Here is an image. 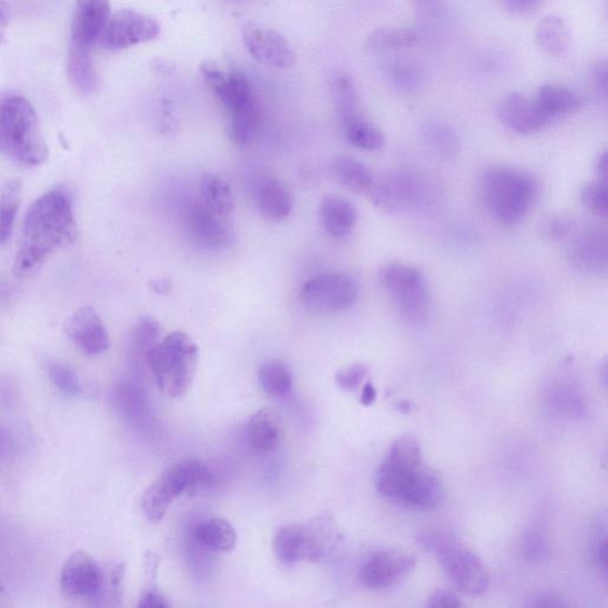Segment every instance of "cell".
<instances>
[{"instance_id":"obj_1","label":"cell","mask_w":608,"mask_h":608,"mask_svg":"<svg viewBox=\"0 0 608 608\" xmlns=\"http://www.w3.org/2000/svg\"><path fill=\"white\" fill-rule=\"evenodd\" d=\"M78 225L71 198L62 190H51L37 199L27 211L19 250L13 260V274L30 278L45 260L72 245Z\"/></svg>"},{"instance_id":"obj_2","label":"cell","mask_w":608,"mask_h":608,"mask_svg":"<svg viewBox=\"0 0 608 608\" xmlns=\"http://www.w3.org/2000/svg\"><path fill=\"white\" fill-rule=\"evenodd\" d=\"M379 494L413 510H432L444 499V486L434 469L423 463L422 449L413 437L394 442L376 475Z\"/></svg>"},{"instance_id":"obj_3","label":"cell","mask_w":608,"mask_h":608,"mask_svg":"<svg viewBox=\"0 0 608 608\" xmlns=\"http://www.w3.org/2000/svg\"><path fill=\"white\" fill-rule=\"evenodd\" d=\"M0 154L25 167H37L48 160V145L38 117L23 96L0 98Z\"/></svg>"},{"instance_id":"obj_4","label":"cell","mask_w":608,"mask_h":608,"mask_svg":"<svg viewBox=\"0 0 608 608\" xmlns=\"http://www.w3.org/2000/svg\"><path fill=\"white\" fill-rule=\"evenodd\" d=\"M537 195L535 177L518 168L494 167L480 179V196L487 212L504 226L521 223L533 209Z\"/></svg>"},{"instance_id":"obj_5","label":"cell","mask_w":608,"mask_h":608,"mask_svg":"<svg viewBox=\"0 0 608 608\" xmlns=\"http://www.w3.org/2000/svg\"><path fill=\"white\" fill-rule=\"evenodd\" d=\"M198 362V344L185 331H173L147 356L148 369L159 388L172 397H182L190 389Z\"/></svg>"},{"instance_id":"obj_6","label":"cell","mask_w":608,"mask_h":608,"mask_svg":"<svg viewBox=\"0 0 608 608\" xmlns=\"http://www.w3.org/2000/svg\"><path fill=\"white\" fill-rule=\"evenodd\" d=\"M214 479L212 469L200 460L176 463L165 469L144 492L141 501L143 514L152 522H160L178 496L209 489Z\"/></svg>"},{"instance_id":"obj_7","label":"cell","mask_w":608,"mask_h":608,"mask_svg":"<svg viewBox=\"0 0 608 608\" xmlns=\"http://www.w3.org/2000/svg\"><path fill=\"white\" fill-rule=\"evenodd\" d=\"M419 541L425 549L435 552L456 588L469 596H480L489 589L490 573L472 550L437 530L420 534Z\"/></svg>"},{"instance_id":"obj_8","label":"cell","mask_w":608,"mask_h":608,"mask_svg":"<svg viewBox=\"0 0 608 608\" xmlns=\"http://www.w3.org/2000/svg\"><path fill=\"white\" fill-rule=\"evenodd\" d=\"M330 91L347 141L365 151L381 150L385 144V136L376 124L364 116L352 78L344 72L335 73L330 79Z\"/></svg>"},{"instance_id":"obj_9","label":"cell","mask_w":608,"mask_h":608,"mask_svg":"<svg viewBox=\"0 0 608 608\" xmlns=\"http://www.w3.org/2000/svg\"><path fill=\"white\" fill-rule=\"evenodd\" d=\"M379 282L404 320L411 325L426 321L431 312V295L420 270L404 262H391L381 270Z\"/></svg>"},{"instance_id":"obj_10","label":"cell","mask_w":608,"mask_h":608,"mask_svg":"<svg viewBox=\"0 0 608 608\" xmlns=\"http://www.w3.org/2000/svg\"><path fill=\"white\" fill-rule=\"evenodd\" d=\"M359 287L352 276L342 272L316 276L303 285L300 294L304 307L316 314H337L354 306Z\"/></svg>"},{"instance_id":"obj_11","label":"cell","mask_w":608,"mask_h":608,"mask_svg":"<svg viewBox=\"0 0 608 608\" xmlns=\"http://www.w3.org/2000/svg\"><path fill=\"white\" fill-rule=\"evenodd\" d=\"M366 196L381 213L399 214L417 206L421 190L418 178L411 173L394 169L375 176Z\"/></svg>"},{"instance_id":"obj_12","label":"cell","mask_w":608,"mask_h":608,"mask_svg":"<svg viewBox=\"0 0 608 608\" xmlns=\"http://www.w3.org/2000/svg\"><path fill=\"white\" fill-rule=\"evenodd\" d=\"M160 24L155 19L131 9L119 10L109 16L98 40L107 51H120L150 43L160 35Z\"/></svg>"},{"instance_id":"obj_13","label":"cell","mask_w":608,"mask_h":608,"mask_svg":"<svg viewBox=\"0 0 608 608\" xmlns=\"http://www.w3.org/2000/svg\"><path fill=\"white\" fill-rule=\"evenodd\" d=\"M417 559L409 552L399 549H383L373 552L362 565V584L375 591L390 589L405 580L414 569Z\"/></svg>"},{"instance_id":"obj_14","label":"cell","mask_w":608,"mask_h":608,"mask_svg":"<svg viewBox=\"0 0 608 608\" xmlns=\"http://www.w3.org/2000/svg\"><path fill=\"white\" fill-rule=\"evenodd\" d=\"M105 582L98 563L84 551H77L63 564L61 591L69 598L101 600Z\"/></svg>"},{"instance_id":"obj_15","label":"cell","mask_w":608,"mask_h":608,"mask_svg":"<svg viewBox=\"0 0 608 608\" xmlns=\"http://www.w3.org/2000/svg\"><path fill=\"white\" fill-rule=\"evenodd\" d=\"M244 44L260 63L276 68H289L295 63V52L288 39L278 32L255 22L242 27Z\"/></svg>"},{"instance_id":"obj_16","label":"cell","mask_w":608,"mask_h":608,"mask_svg":"<svg viewBox=\"0 0 608 608\" xmlns=\"http://www.w3.org/2000/svg\"><path fill=\"white\" fill-rule=\"evenodd\" d=\"M66 335L78 349L89 355L101 354L109 348V337L102 317L89 306L69 317Z\"/></svg>"},{"instance_id":"obj_17","label":"cell","mask_w":608,"mask_h":608,"mask_svg":"<svg viewBox=\"0 0 608 608\" xmlns=\"http://www.w3.org/2000/svg\"><path fill=\"white\" fill-rule=\"evenodd\" d=\"M499 116L506 128L523 136H531L546 129L550 121L535 100L513 93L502 101Z\"/></svg>"},{"instance_id":"obj_18","label":"cell","mask_w":608,"mask_h":608,"mask_svg":"<svg viewBox=\"0 0 608 608\" xmlns=\"http://www.w3.org/2000/svg\"><path fill=\"white\" fill-rule=\"evenodd\" d=\"M109 0H77L72 44L92 48L98 43L109 19Z\"/></svg>"},{"instance_id":"obj_19","label":"cell","mask_w":608,"mask_h":608,"mask_svg":"<svg viewBox=\"0 0 608 608\" xmlns=\"http://www.w3.org/2000/svg\"><path fill=\"white\" fill-rule=\"evenodd\" d=\"M307 542V560H327L342 541V531L334 515L320 514L303 524Z\"/></svg>"},{"instance_id":"obj_20","label":"cell","mask_w":608,"mask_h":608,"mask_svg":"<svg viewBox=\"0 0 608 608\" xmlns=\"http://www.w3.org/2000/svg\"><path fill=\"white\" fill-rule=\"evenodd\" d=\"M256 203L262 218L270 223H282L293 212V191L283 179L266 177L257 185Z\"/></svg>"},{"instance_id":"obj_21","label":"cell","mask_w":608,"mask_h":608,"mask_svg":"<svg viewBox=\"0 0 608 608\" xmlns=\"http://www.w3.org/2000/svg\"><path fill=\"white\" fill-rule=\"evenodd\" d=\"M223 219L211 212L202 203L192 207L188 217L191 237L209 250H218V248L229 246L232 242V234Z\"/></svg>"},{"instance_id":"obj_22","label":"cell","mask_w":608,"mask_h":608,"mask_svg":"<svg viewBox=\"0 0 608 608\" xmlns=\"http://www.w3.org/2000/svg\"><path fill=\"white\" fill-rule=\"evenodd\" d=\"M321 223L331 238L347 239L354 232L358 212L354 204L344 198L329 196L320 206Z\"/></svg>"},{"instance_id":"obj_23","label":"cell","mask_w":608,"mask_h":608,"mask_svg":"<svg viewBox=\"0 0 608 608\" xmlns=\"http://www.w3.org/2000/svg\"><path fill=\"white\" fill-rule=\"evenodd\" d=\"M573 265L586 272H600L607 266L606 234L599 231H587L578 236L571 248Z\"/></svg>"},{"instance_id":"obj_24","label":"cell","mask_w":608,"mask_h":608,"mask_svg":"<svg viewBox=\"0 0 608 608\" xmlns=\"http://www.w3.org/2000/svg\"><path fill=\"white\" fill-rule=\"evenodd\" d=\"M248 440L260 453H270L278 448L283 437V428L279 414L269 408L258 410L248 421Z\"/></svg>"},{"instance_id":"obj_25","label":"cell","mask_w":608,"mask_h":608,"mask_svg":"<svg viewBox=\"0 0 608 608\" xmlns=\"http://www.w3.org/2000/svg\"><path fill=\"white\" fill-rule=\"evenodd\" d=\"M336 182L354 195H366L375 175L364 163L349 155L338 156L330 164Z\"/></svg>"},{"instance_id":"obj_26","label":"cell","mask_w":608,"mask_h":608,"mask_svg":"<svg viewBox=\"0 0 608 608\" xmlns=\"http://www.w3.org/2000/svg\"><path fill=\"white\" fill-rule=\"evenodd\" d=\"M198 543L211 551L227 552L236 548L237 531L224 518H210L201 522L195 530Z\"/></svg>"},{"instance_id":"obj_27","label":"cell","mask_w":608,"mask_h":608,"mask_svg":"<svg viewBox=\"0 0 608 608\" xmlns=\"http://www.w3.org/2000/svg\"><path fill=\"white\" fill-rule=\"evenodd\" d=\"M91 51L92 48L75 44H71L68 51V77L82 94H91L98 86V78H96Z\"/></svg>"},{"instance_id":"obj_28","label":"cell","mask_w":608,"mask_h":608,"mask_svg":"<svg viewBox=\"0 0 608 608\" xmlns=\"http://www.w3.org/2000/svg\"><path fill=\"white\" fill-rule=\"evenodd\" d=\"M536 40L550 57L561 58L570 50L572 35L569 25L559 16H547L536 27Z\"/></svg>"},{"instance_id":"obj_29","label":"cell","mask_w":608,"mask_h":608,"mask_svg":"<svg viewBox=\"0 0 608 608\" xmlns=\"http://www.w3.org/2000/svg\"><path fill=\"white\" fill-rule=\"evenodd\" d=\"M535 101L549 121L572 115L582 106L573 91L557 85L541 87Z\"/></svg>"},{"instance_id":"obj_30","label":"cell","mask_w":608,"mask_h":608,"mask_svg":"<svg viewBox=\"0 0 608 608\" xmlns=\"http://www.w3.org/2000/svg\"><path fill=\"white\" fill-rule=\"evenodd\" d=\"M274 556L284 564H295L307 560V542L303 525L290 524L276 533Z\"/></svg>"},{"instance_id":"obj_31","label":"cell","mask_w":608,"mask_h":608,"mask_svg":"<svg viewBox=\"0 0 608 608\" xmlns=\"http://www.w3.org/2000/svg\"><path fill=\"white\" fill-rule=\"evenodd\" d=\"M202 204L214 214L226 218L234 210V198L230 185L223 177L204 174L200 179Z\"/></svg>"},{"instance_id":"obj_32","label":"cell","mask_w":608,"mask_h":608,"mask_svg":"<svg viewBox=\"0 0 608 608\" xmlns=\"http://www.w3.org/2000/svg\"><path fill=\"white\" fill-rule=\"evenodd\" d=\"M110 402L120 417L130 422H142L147 417L145 396L131 383L118 384L113 391Z\"/></svg>"},{"instance_id":"obj_33","label":"cell","mask_w":608,"mask_h":608,"mask_svg":"<svg viewBox=\"0 0 608 608\" xmlns=\"http://www.w3.org/2000/svg\"><path fill=\"white\" fill-rule=\"evenodd\" d=\"M258 381L262 391L269 397L281 398L293 389V373L280 361H270L261 365Z\"/></svg>"},{"instance_id":"obj_34","label":"cell","mask_w":608,"mask_h":608,"mask_svg":"<svg viewBox=\"0 0 608 608\" xmlns=\"http://www.w3.org/2000/svg\"><path fill=\"white\" fill-rule=\"evenodd\" d=\"M230 137L234 144L245 147L250 144L258 132L260 115L258 104L244 107L229 115Z\"/></svg>"},{"instance_id":"obj_35","label":"cell","mask_w":608,"mask_h":608,"mask_svg":"<svg viewBox=\"0 0 608 608\" xmlns=\"http://www.w3.org/2000/svg\"><path fill=\"white\" fill-rule=\"evenodd\" d=\"M419 43V34L409 27H382L367 38L372 50H398L412 47Z\"/></svg>"},{"instance_id":"obj_36","label":"cell","mask_w":608,"mask_h":608,"mask_svg":"<svg viewBox=\"0 0 608 608\" xmlns=\"http://www.w3.org/2000/svg\"><path fill=\"white\" fill-rule=\"evenodd\" d=\"M22 184L19 179H11L3 190L0 200V246L11 237L13 226L21 204Z\"/></svg>"},{"instance_id":"obj_37","label":"cell","mask_w":608,"mask_h":608,"mask_svg":"<svg viewBox=\"0 0 608 608\" xmlns=\"http://www.w3.org/2000/svg\"><path fill=\"white\" fill-rule=\"evenodd\" d=\"M160 338L161 327L154 317L144 316L137 323L132 334V353L138 363L147 364V356L160 342Z\"/></svg>"},{"instance_id":"obj_38","label":"cell","mask_w":608,"mask_h":608,"mask_svg":"<svg viewBox=\"0 0 608 608\" xmlns=\"http://www.w3.org/2000/svg\"><path fill=\"white\" fill-rule=\"evenodd\" d=\"M46 366L51 383L57 386V389L63 395L75 397L84 391L82 390V385L77 373L68 365L57 361H49L46 363Z\"/></svg>"},{"instance_id":"obj_39","label":"cell","mask_w":608,"mask_h":608,"mask_svg":"<svg viewBox=\"0 0 608 608\" xmlns=\"http://www.w3.org/2000/svg\"><path fill=\"white\" fill-rule=\"evenodd\" d=\"M548 551L549 546L546 530L540 524L531 525L523 536V557L531 563H541L547 558Z\"/></svg>"},{"instance_id":"obj_40","label":"cell","mask_w":608,"mask_h":608,"mask_svg":"<svg viewBox=\"0 0 608 608\" xmlns=\"http://www.w3.org/2000/svg\"><path fill=\"white\" fill-rule=\"evenodd\" d=\"M582 202L594 215L606 218L608 213V187L606 179L586 184L582 189Z\"/></svg>"},{"instance_id":"obj_41","label":"cell","mask_w":608,"mask_h":608,"mask_svg":"<svg viewBox=\"0 0 608 608\" xmlns=\"http://www.w3.org/2000/svg\"><path fill=\"white\" fill-rule=\"evenodd\" d=\"M369 375V367L364 364H353L336 373V383L340 389L354 391Z\"/></svg>"},{"instance_id":"obj_42","label":"cell","mask_w":608,"mask_h":608,"mask_svg":"<svg viewBox=\"0 0 608 608\" xmlns=\"http://www.w3.org/2000/svg\"><path fill=\"white\" fill-rule=\"evenodd\" d=\"M124 573H126V566L119 563L113 566L107 575L105 574L104 588L101 599L107 598V600H110L114 604L120 603Z\"/></svg>"},{"instance_id":"obj_43","label":"cell","mask_w":608,"mask_h":608,"mask_svg":"<svg viewBox=\"0 0 608 608\" xmlns=\"http://www.w3.org/2000/svg\"><path fill=\"white\" fill-rule=\"evenodd\" d=\"M428 141L432 147L441 152V154L449 155L456 148V137L446 127H432L426 132Z\"/></svg>"},{"instance_id":"obj_44","label":"cell","mask_w":608,"mask_h":608,"mask_svg":"<svg viewBox=\"0 0 608 608\" xmlns=\"http://www.w3.org/2000/svg\"><path fill=\"white\" fill-rule=\"evenodd\" d=\"M592 556L594 561L597 562L599 571H601L604 578L607 575V528L606 522L599 524L596 535L593 538Z\"/></svg>"},{"instance_id":"obj_45","label":"cell","mask_w":608,"mask_h":608,"mask_svg":"<svg viewBox=\"0 0 608 608\" xmlns=\"http://www.w3.org/2000/svg\"><path fill=\"white\" fill-rule=\"evenodd\" d=\"M552 402L556 404L558 410H562L566 413L580 412L583 409L582 398L572 389L566 386L565 389L558 386L552 396Z\"/></svg>"},{"instance_id":"obj_46","label":"cell","mask_w":608,"mask_h":608,"mask_svg":"<svg viewBox=\"0 0 608 608\" xmlns=\"http://www.w3.org/2000/svg\"><path fill=\"white\" fill-rule=\"evenodd\" d=\"M428 607H463L464 604L456 597L454 593L447 591H437L426 601Z\"/></svg>"},{"instance_id":"obj_47","label":"cell","mask_w":608,"mask_h":608,"mask_svg":"<svg viewBox=\"0 0 608 608\" xmlns=\"http://www.w3.org/2000/svg\"><path fill=\"white\" fill-rule=\"evenodd\" d=\"M168 606L169 603L167 598H165L163 594H161L156 588L147 589L143 594V597L141 598L140 604H138V607H143V608H148V607L157 608V607H168Z\"/></svg>"},{"instance_id":"obj_48","label":"cell","mask_w":608,"mask_h":608,"mask_svg":"<svg viewBox=\"0 0 608 608\" xmlns=\"http://www.w3.org/2000/svg\"><path fill=\"white\" fill-rule=\"evenodd\" d=\"M607 75L606 61L598 62L596 68H594L593 77L599 92H601L604 96L607 94Z\"/></svg>"},{"instance_id":"obj_49","label":"cell","mask_w":608,"mask_h":608,"mask_svg":"<svg viewBox=\"0 0 608 608\" xmlns=\"http://www.w3.org/2000/svg\"><path fill=\"white\" fill-rule=\"evenodd\" d=\"M10 22V9L4 0H0V44L7 39V31Z\"/></svg>"},{"instance_id":"obj_50","label":"cell","mask_w":608,"mask_h":608,"mask_svg":"<svg viewBox=\"0 0 608 608\" xmlns=\"http://www.w3.org/2000/svg\"><path fill=\"white\" fill-rule=\"evenodd\" d=\"M506 5L515 11L525 12L535 9L541 0H505Z\"/></svg>"},{"instance_id":"obj_51","label":"cell","mask_w":608,"mask_h":608,"mask_svg":"<svg viewBox=\"0 0 608 608\" xmlns=\"http://www.w3.org/2000/svg\"><path fill=\"white\" fill-rule=\"evenodd\" d=\"M533 607H562L564 604L557 597L550 596V594H542V596L537 597L530 604Z\"/></svg>"},{"instance_id":"obj_52","label":"cell","mask_w":608,"mask_h":608,"mask_svg":"<svg viewBox=\"0 0 608 608\" xmlns=\"http://www.w3.org/2000/svg\"><path fill=\"white\" fill-rule=\"evenodd\" d=\"M377 399V391L375 386H373V384L371 382H367L364 385L363 391H362V397H361V402L363 406L365 407H370L373 404L376 402Z\"/></svg>"},{"instance_id":"obj_53","label":"cell","mask_w":608,"mask_h":608,"mask_svg":"<svg viewBox=\"0 0 608 608\" xmlns=\"http://www.w3.org/2000/svg\"><path fill=\"white\" fill-rule=\"evenodd\" d=\"M150 288L154 290L155 293L164 295L171 293L173 284L169 280H156L150 282Z\"/></svg>"},{"instance_id":"obj_54","label":"cell","mask_w":608,"mask_h":608,"mask_svg":"<svg viewBox=\"0 0 608 608\" xmlns=\"http://www.w3.org/2000/svg\"><path fill=\"white\" fill-rule=\"evenodd\" d=\"M607 154L606 152H603V154L599 156L598 162H597V176L600 179H606L607 182V175H608V169H607Z\"/></svg>"},{"instance_id":"obj_55","label":"cell","mask_w":608,"mask_h":608,"mask_svg":"<svg viewBox=\"0 0 608 608\" xmlns=\"http://www.w3.org/2000/svg\"><path fill=\"white\" fill-rule=\"evenodd\" d=\"M11 448L9 436L3 432L0 431V459L5 456Z\"/></svg>"},{"instance_id":"obj_56","label":"cell","mask_w":608,"mask_h":608,"mask_svg":"<svg viewBox=\"0 0 608 608\" xmlns=\"http://www.w3.org/2000/svg\"><path fill=\"white\" fill-rule=\"evenodd\" d=\"M418 3H420L421 5H433L436 0H417Z\"/></svg>"}]
</instances>
